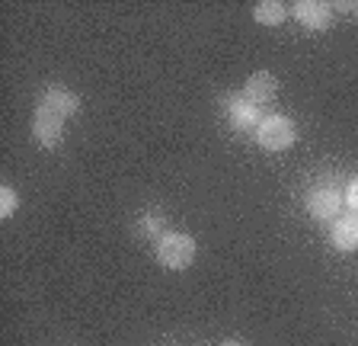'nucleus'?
I'll return each mask as SVG.
<instances>
[{
  "mask_svg": "<svg viewBox=\"0 0 358 346\" xmlns=\"http://www.w3.org/2000/svg\"><path fill=\"white\" fill-rule=\"evenodd\" d=\"M154 256L164 270H186L195 260V237L182 231H164L154 244Z\"/></svg>",
  "mask_w": 358,
  "mask_h": 346,
  "instance_id": "1",
  "label": "nucleus"
},
{
  "mask_svg": "<svg viewBox=\"0 0 358 346\" xmlns=\"http://www.w3.org/2000/svg\"><path fill=\"white\" fill-rule=\"evenodd\" d=\"M253 138H256V144L266 151H288L291 144L298 141V128H294V122L282 113L262 116V122L253 132Z\"/></svg>",
  "mask_w": 358,
  "mask_h": 346,
  "instance_id": "2",
  "label": "nucleus"
},
{
  "mask_svg": "<svg viewBox=\"0 0 358 346\" xmlns=\"http://www.w3.org/2000/svg\"><path fill=\"white\" fill-rule=\"evenodd\" d=\"M343 189L336 186V180L323 177L317 180L310 189H307V212H310V219L317 221H333L339 219V205H343Z\"/></svg>",
  "mask_w": 358,
  "mask_h": 346,
  "instance_id": "3",
  "label": "nucleus"
},
{
  "mask_svg": "<svg viewBox=\"0 0 358 346\" xmlns=\"http://www.w3.org/2000/svg\"><path fill=\"white\" fill-rule=\"evenodd\" d=\"M224 116H227V122H231L237 132H256L262 122V106L250 103V99L240 93V97L224 99Z\"/></svg>",
  "mask_w": 358,
  "mask_h": 346,
  "instance_id": "4",
  "label": "nucleus"
},
{
  "mask_svg": "<svg viewBox=\"0 0 358 346\" xmlns=\"http://www.w3.org/2000/svg\"><path fill=\"white\" fill-rule=\"evenodd\" d=\"M291 16H294L304 29L323 32V29H329V23H333V7L323 4V0H298V4L291 7Z\"/></svg>",
  "mask_w": 358,
  "mask_h": 346,
  "instance_id": "5",
  "label": "nucleus"
},
{
  "mask_svg": "<svg viewBox=\"0 0 358 346\" xmlns=\"http://www.w3.org/2000/svg\"><path fill=\"white\" fill-rule=\"evenodd\" d=\"M38 109L58 116V119H67V116H74L77 109H80V97L71 93L67 87H61V83H52V87L42 93V99H38Z\"/></svg>",
  "mask_w": 358,
  "mask_h": 346,
  "instance_id": "6",
  "label": "nucleus"
},
{
  "mask_svg": "<svg viewBox=\"0 0 358 346\" xmlns=\"http://www.w3.org/2000/svg\"><path fill=\"white\" fill-rule=\"evenodd\" d=\"M32 135H36V141L42 144V148H58L61 138H64V119H58V116L45 113V109H38L36 106V119H32Z\"/></svg>",
  "mask_w": 358,
  "mask_h": 346,
  "instance_id": "7",
  "label": "nucleus"
},
{
  "mask_svg": "<svg viewBox=\"0 0 358 346\" xmlns=\"http://www.w3.org/2000/svg\"><path fill=\"white\" fill-rule=\"evenodd\" d=\"M243 97L250 99V103H256V106L272 103V99L278 97L275 74H268V71H256V74H250L246 77V83H243Z\"/></svg>",
  "mask_w": 358,
  "mask_h": 346,
  "instance_id": "8",
  "label": "nucleus"
},
{
  "mask_svg": "<svg viewBox=\"0 0 358 346\" xmlns=\"http://www.w3.org/2000/svg\"><path fill=\"white\" fill-rule=\"evenodd\" d=\"M329 244H333L339 254H352V250H358V212L343 215V219L333 221V228H329Z\"/></svg>",
  "mask_w": 358,
  "mask_h": 346,
  "instance_id": "9",
  "label": "nucleus"
},
{
  "mask_svg": "<svg viewBox=\"0 0 358 346\" xmlns=\"http://www.w3.org/2000/svg\"><path fill=\"white\" fill-rule=\"evenodd\" d=\"M288 16L291 10H285V4H278V0H259L253 7V20L259 26H282Z\"/></svg>",
  "mask_w": 358,
  "mask_h": 346,
  "instance_id": "10",
  "label": "nucleus"
},
{
  "mask_svg": "<svg viewBox=\"0 0 358 346\" xmlns=\"http://www.w3.org/2000/svg\"><path fill=\"white\" fill-rule=\"evenodd\" d=\"M138 234H144V237H160L164 234V215H160V209H148L138 215Z\"/></svg>",
  "mask_w": 358,
  "mask_h": 346,
  "instance_id": "11",
  "label": "nucleus"
},
{
  "mask_svg": "<svg viewBox=\"0 0 358 346\" xmlns=\"http://www.w3.org/2000/svg\"><path fill=\"white\" fill-rule=\"evenodd\" d=\"M16 209H20V193L13 186H0V219H13Z\"/></svg>",
  "mask_w": 358,
  "mask_h": 346,
  "instance_id": "12",
  "label": "nucleus"
},
{
  "mask_svg": "<svg viewBox=\"0 0 358 346\" xmlns=\"http://www.w3.org/2000/svg\"><path fill=\"white\" fill-rule=\"evenodd\" d=\"M343 196H345V202H349V209H352V212H358V177H352V180L345 183Z\"/></svg>",
  "mask_w": 358,
  "mask_h": 346,
  "instance_id": "13",
  "label": "nucleus"
},
{
  "mask_svg": "<svg viewBox=\"0 0 358 346\" xmlns=\"http://www.w3.org/2000/svg\"><path fill=\"white\" fill-rule=\"evenodd\" d=\"M221 346H243L240 340H227V343H221Z\"/></svg>",
  "mask_w": 358,
  "mask_h": 346,
  "instance_id": "14",
  "label": "nucleus"
}]
</instances>
